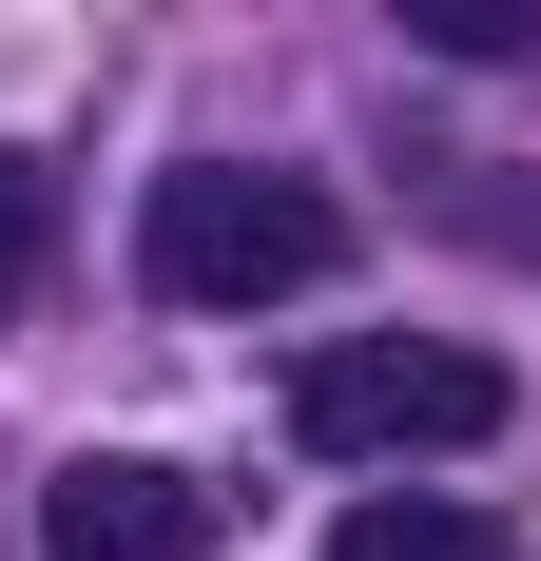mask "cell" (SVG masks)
<instances>
[{"mask_svg":"<svg viewBox=\"0 0 541 561\" xmlns=\"http://www.w3.org/2000/svg\"><path fill=\"white\" fill-rule=\"evenodd\" d=\"M445 214L484 232V252H541V194H503V174H484V156H445Z\"/></svg>","mask_w":541,"mask_h":561,"instance_id":"7","label":"cell"},{"mask_svg":"<svg viewBox=\"0 0 541 561\" xmlns=\"http://www.w3.org/2000/svg\"><path fill=\"white\" fill-rule=\"evenodd\" d=\"M329 561H503V523H484V504H348Z\"/></svg>","mask_w":541,"mask_h":561,"instance_id":"4","label":"cell"},{"mask_svg":"<svg viewBox=\"0 0 541 561\" xmlns=\"http://www.w3.org/2000/svg\"><path fill=\"white\" fill-rule=\"evenodd\" d=\"M39 252H58V194L20 156H0V310H20V290H39Z\"/></svg>","mask_w":541,"mask_h":561,"instance_id":"6","label":"cell"},{"mask_svg":"<svg viewBox=\"0 0 541 561\" xmlns=\"http://www.w3.org/2000/svg\"><path fill=\"white\" fill-rule=\"evenodd\" d=\"M39 561H214V484L97 446V465H58V484H39Z\"/></svg>","mask_w":541,"mask_h":561,"instance_id":"3","label":"cell"},{"mask_svg":"<svg viewBox=\"0 0 541 561\" xmlns=\"http://www.w3.org/2000/svg\"><path fill=\"white\" fill-rule=\"evenodd\" d=\"M290 426H310L329 465H406V446H484L503 426V368L484 348H445V330H348L290 368Z\"/></svg>","mask_w":541,"mask_h":561,"instance_id":"2","label":"cell"},{"mask_svg":"<svg viewBox=\"0 0 541 561\" xmlns=\"http://www.w3.org/2000/svg\"><path fill=\"white\" fill-rule=\"evenodd\" d=\"M387 20H406L426 58H522L541 39V0H387Z\"/></svg>","mask_w":541,"mask_h":561,"instance_id":"5","label":"cell"},{"mask_svg":"<svg viewBox=\"0 0 541 561\" xmlns=\"http://www.w3.org/2000/svg\"><path fill=\"white\" fill-rule=\"evenodd\" d=\"M329 252H348V214H329L310 174H252V156L156 174V214H136V272H156L174 310H270V290H310Z\"/></svg>","mask_w":541,"mask_h":561,"instance_id":"1","label":"cell"}]
</instances>
